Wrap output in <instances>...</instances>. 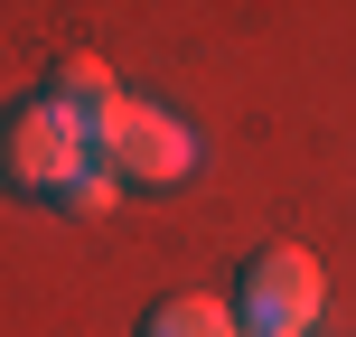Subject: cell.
Returning <instances> with one entry per match:
<instances>
[{
	"mask_svg": "<svg viewBox=\"0 0 356 337\" xmlns=\"http://www.w3.org/2000/svg\"><path fill=\"white\" fill-rule=\"evenodd\" d=\"M0 169H10V188H29V197H66L75 178L94 169V141H85L75 113H56L47 94H38V104H19L10 122H0Z\"/></svg>",
	"mask_w": 356,
	"mask_h": 337,
	"instance_id": "1",
	"label": "cell"
},
{
	"mask_svg": "<svg viewBox=\"0 0 356 337\" xmlns=\"http://www.w3.org/2000/svg\"><path fill=\"white\" fill-rule=\"evenodd\" d=\"M85 141L104 150V169H113V178H141V188H169V178H188V169H197V141L169 122V113L131 104V94L94 113V122H85Z\"/></svg>",
	"mask_w": 356,
	"mask_h": 337,
	"instance_id": "2",
	"label": "cell"
},
{
	"mask_svg": "<svg viewBox=\"0 0 356 337\" xmlns=\"http://www.w3.org/2000/svg\"><path fill=\"white\" fill-rule=\"evenodd\" d=\"M328 309V281L319 263H309L300 244L263 253V263L244 272V300H234V319H244V337H309V319Z\"/></svg>",
	"mask_w": 356,
	"mask_h": 337,
	"instance_id": "3",
	"label": "cell"
},
{
	"mask_svg": "<svg viewBox=\"0 0 356 337\" xmlns=\"http://www.w3.org/2000/svg\"><path fill=\"white\" fill-rule=\"evenodd\" d=\"M47 104H56V113H75V122H94L104 104H122V85H113L104 56H66V66L47 75Z\"/></svg>",
	"mask_w": 356,
	"mask_h": 337,
	"instance_id": "4",
	"label": "cell"
},
{
	"mask_svg": "<svg viewBox=\"0 0 356 337\" xmlns=\"http://www.w3.org/2000/svg\"><path fill=\"white\" fill-rule=\"evenodd\" d=\"M141 337H244V319L225 300H169V309H150Z\"/></svg>",
	"mask_w": 356,
	"mask_h": 337,
	"instance_id": "5",
	"label": "cell"
},
{
	"mask_svg": "<svg viewBox=\"0 0 356 337\" xmlns=\"http://www.w3.org/2000/svg\"><path fill=\"white\" fill-rule=\"evenodd\" d=\"M113 197H122V178H113L104 160H94V169H85V178H75V188H66V197H56V206H66V215H113Z\"/></svg>",
	"mask_w": 356,
	"mask_h": 337,
	"instance_id": "6",
	"label": "cell"
}]
</instances>
